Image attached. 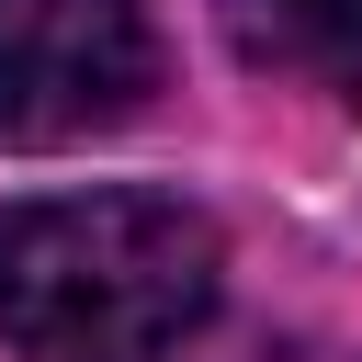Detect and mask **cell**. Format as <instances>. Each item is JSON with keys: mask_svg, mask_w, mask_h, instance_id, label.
<instances>
[{"mask_svg": "<svg viewBox=\"0 0 362 362\" xmlns=\"http://www.w3.org/2000/svg\"><path fill=\"white\" fill-rule=\"evenodd\" d=\"M226 238L181 192H57L0 215V339L23 362H158L204 328Z\"/></svg>", "mask_w": 362, "mask_h": 362, "instance_id": "1", "label": "cell"}, {"mask_svg": "<svg viewBox=\"0 0 362 362\" xmlns=\"http://www.w3.org/2000/svg\"><path fill=\"white\" fill-rule=\"evenodd\" d=\"M147 0H0V147H68L136 113Z\"/></svg>", "mask_w": 362, "mask_h": 362, "instance_id": "2", "label": "cell"}, {"mask_svg": "<svg viewBox=\"0 0 362 362\" xmlns=\"http://www.w3.org/2000/svg\"><path fill=\"white\" fill-rule=\"evenodd\" d=\"M226 34L249 68L362 102V0H226Z\"/></svg>", "mask_w": 362, "mask_h": 362, "instance_id": "3", "label": "cell"}]
</instances>
